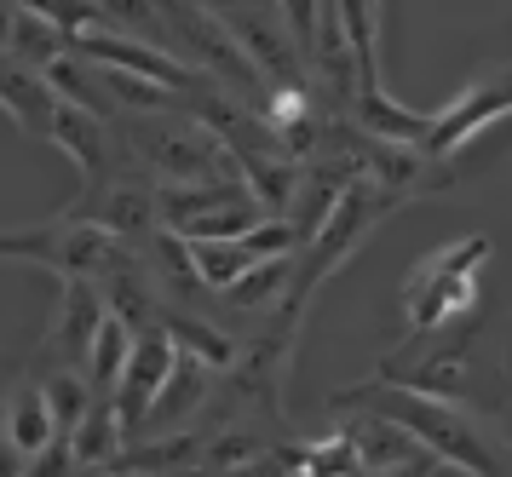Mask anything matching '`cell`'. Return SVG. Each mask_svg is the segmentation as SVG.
<instances>
[{
  "mask_svg": "<svg viewBox=\"0 0 512 477\" xmlns=\"http://www.w3.org/2000/svg\"><path fill=\"white\" fill-rule=\"evenodd\" d=\"M64 213H70V219H87V225L116 230V236L133 242V248L162 225V202H156V184L144 179L139 156L127 161V167H116V173H104V179L81 184V196H75Z\"/></svg>",
  "mask_w": 512,
  "mask_h": 477,
  "instance_id": "cell-5",
  "label": "cell"
},
{
  "mask_svg": "<svg viewBox=\"0 0 512 477\" xmlns=\"http://www.w3.org/2000/svg\"><path fill=\"white\" fill-rule=\"evenodd\" d=\"M0 432L12 437L29 460L41 455L47 443H58V414H52V397H47V380H18L6 391V409H0Z\"/></svg>",
  "mask_w": 512,
  "mask_h": 477,
  "instance_id": "cell-11",
  "label": "cell"
},
{
  "mask_svg": "<svg viewBox=\"0 0 512 477\" xmlns=\"http://www.w3.org/2000/svg\"><path fill=\"white\" fill-rule=\"evenodd\" d=\"M225 374H213L208 363H196L190 351H179V363H173V374H167L162 397L150 403V414H144V432L139 437H156V432H179V426H196L202 414H208L213 403V386H219Z\"/></svg>",
  "mask_w": 512,
  "mask_h": 477,
  "instance_id": "cell-10",
  "label": "cell"
},
{
  "mask_svg": "<svg viewBox=\"0 0 512 477\" xmlns=\"http://www.w3.org/2000/svg\"><path fill=\"white\" fill-rule=\"evenodd\" d=\"M104 317H110V299L98 282L58 276V305H52V322L35 345V357L47 368H87V351H93V334Z\"/></svg>",
  "mask_w": 512,
  "mask_h": 477,
  "instance_id": "cell-6",
  "label": "cell"
},
{
  "mask_svg": "<svg viewBox=\"0 0 512 477\" xmlns=\"http://www.w3.org/2000/svg\"><path fill=\"white\" fill-rule=\"evenodd\" d=\"M162 322L173 328L179 351H190L196 363H208L213 374H231V368L242 363V345H248V340H236L231 328H213L202 311H167Z\"/></svg>",
  "mask_w": 512,
  "mask_h": 477,
  "instance_id": "cell-14",
  "label": "cell"
},
{
  "mask_svg": "<svg viewBox=\"0 0 512 477\" xmlns=\"http://www.w3.org/2000/svg\"><path fill=\"white\" fill-rule=\"evenodd\" d=\"M334 409L386 414V420H397V426H409L432 455H443L466 477H512V437L501 432V420H495L489 409H472V403H461V397L415 391V386H403V380L374 374V380L328 391V414Z\"/></svg>",
  "mask_w": 512,
  "mask_h": 477,
  "instance_id": "cell-1",
  "label": "cell"
},
{
  "mask_svg": "<svg viewBox=\"0 0 512 477\" xmlns=\"http://www.w3.org/2000/svg\"><path fill=\"white\" fill-rule=\"evenodd\" d=\"M351 127H363L369 138L426 144V133H432V115L409 110V104H392V98H386V87H357V98H351Z\"/></svg>",
  "mask_w": 512,
  "mask_h": 477,
  "instance_id": "cell-13",
  "label": "cell"
},
{
  "mask_svg": "<svg viewBox=\"0 0 512 477\" xmlns=\"http://www.w3.org/2000/svg\"><path fill=\"white\" fill-rule=\"evenodd\" d=\"M0 110L12 115V127L24 138H52V115H58V87L47 81V69L24 64L18 52L0 46Z\"/></svg>",
  "mask_w": 512,
  "mask_h": 477,
  "instance_id": "cell-9",
  "label": "cell"
},
{
  "mask_svg": "<svg viewBox=\"0 0 512 477\" xmlns=\"http://www.w3.org/2000/svg\"><path fill=\"white\" fill-rule=\"evenodd\" d=\"M0 477H29V455L6 432H0Z\"/></svg>",
  "mask_w": 512,
  "mask_h": 477,
  "instance_id": "cell-17",
  "label": "cell"
},
{
  "mask_svg": "<svg viewBox=\"0 0 512 477\" xmlns=\"http://www.w3.org/2000/svg\"><path fill=\"white\" fill-rule=\"evenodd\" d=\"M24 12H35V18L58 23L64 35H81V29H104L110 23V12L98 6V0H18Z\"/></svg>",
  "mask_w": 512,
  "mask_h": 477,
  "instance_id": "cell-16",
  "label": "cell"
},
{
  "mask_svg": "<svg viewBox=\"0 0 512 477\" xmlns=\"http://www.w3.org/2000/svg\"><path fill=\"white\" fill-rule=\"evenodd\" d=\"M127 351H133V322L110 311V317L98 322L93 351H87V380H93V391L116 397V380H121V368H127Z\"/></svg>",
  "mask_w": 512,
  "mask_h": 477,
  "instance_id": "cell-15",
  "label": "cell"
},
{
  "mask_svg": "<svg viewBox=\"0 0 512 477\" xmlns=\"http://www.w3.org/2000/svg\"><path fill=\"white\" fill-rule=\"evenodd\" d=\"M0 259H12V265H41V271H52V276L110 282L116 271H127V265L139 259V248H133L127 236H116V230L58 213L47 225L0 230Z\"/></svg>",
  "mask_w": 512,
  "mask_h": 477,
  "instance_id": "cell-3",
  "label": "cell"
},
{
  "mask_svg": "<svg viewBox=\"0 0 512 477\" xmlns=\"http://www.w3.org/2000/svg\"><path fill=\"white\" fill-rule=\"evenodd\" d=\"M357 437V455H363V472H455L443 455H432L409 426H397L374 409H334Z\"/></svg>",
  "mask_w": 512,
  "mask_h": 477,
  "instance_id": "cell-8",
  "label": "cell"
},
{
  "mask_svg": "<svg viewBox=\"0 0 512 477\" xmlns=\"http://www.w3.org/2000/svg\"><path fill=\"white\" fill-rule=\"evenodd\" d=\"M392 207H403V196L397 190H386L380 179H369V173H357V179L334 196V207L323 213V225L305 236V253L294 259V282H288V299H282L277 311H288V317L300 322L305 305L317 299V288H323L328 276L346 265L351 253L369 242L374 230H380V219L392 213Z\"/></svg>",
  "mask_w": 512,
  "mask_h": 477,
  "instance_id": "cell-2",
  "label": "cell"
},
{
  "mask_svg": "<svg viewBox=\"0 0 512 477\" xmlns=\"http://www.w3.org/2000/svg\"><path fill=\"white\" fill-rule=\"evenodd\" d=\"M484 259H489V236H461V242H449V248L426 253L415 271L403 276V294H397L409 334H432L443 322L478 311V305H484V299H478Z\"/></svg>",
  "mask_w": 512,
  "mask_h": 477,
  "instance_id": "cell-4",
  "label": "cell"
},
{
  "mask_svg": "<svg viewBox=\"0 0 512 477\" xmlns=\"http://www.w3.org/2000/svg\"><path fill=\"white\" fill-rule=\"evenodd\" d=\"M70 437V449H75V472H110L121 455V443H127V426H121V409H116V397H104L98 391L93 397V409L75 420V432Z\"/></svg>",
  "mask_w": 512,
  "mask_h": 477,
  "instance_id": "cell-12",
  "label": "cell"
},
{
  "mask_svg": "<svg viewBox=\"0 0 512 477\" xmlns=\"http://www.w3.org/2000/svg\"><path fill=\"white\" fill-rule=\"evenodd\" d=\"M12 18H18V0H0V46L12 41Z\"/></svg>",
  "mask_w": 512,
  "mask_h": 477,
  "instance_id": "cell-18",
  "label": "cell"
},
{
  "mask_svg": "<svg viewBox=\"0 0 512 477\" xmlns=\"http://www.w3.org/2000/svg\"><path fill=\"white\" fill-rule=\"evenodd\" d=\"M173 363H179V340H173V328H167L162 317L133 328V351H127V368H121V380H116V409H121L127 437L144 432V414L162 397Z\"/></svg>",
  "mask_w": 512,
  "mask_h": 477,
  "instance_id": "cell-7",
  "label": "cell"
}]
</instances>
